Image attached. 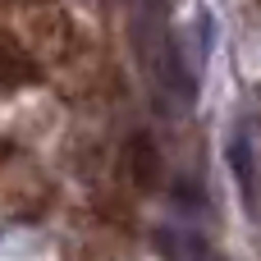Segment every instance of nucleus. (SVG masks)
Listing matches in <instances>:
<instances>
[{
  "label": "nucleus",
  "instance_id": "1",
  "mask_svg": "<svg viewBox=\"0 0 261 261\" xmlns=\"http://www.w3.org/2000/svg\"><path fill=\"white\" fill-rule=\"evenodd\" d=\"M119 170L124 179L138 188V193H156L161 179H165V161H161V147L151 142V133H133L119 151Z\"/></svg>",
  "mask_w": 261,
  "mask_h": 261
},
{
  "label": "nucleus",
  "instance_id": "2",
  "mask_svg": "<svg viewBox=\"0 0 261 261\" xmlns=\"http://www.w3.org/2000/svg\"><path fill=\"white\" fill-rule=\"evenodd\" d=\"M161 92H170L179 106H193L197 101V78H193V69H188V55H184V46H179V37L174 32H161Z\"/></svg>",
  "mask_w": 261,
  "mask_h": 261
},
{
  "label": "nucleus",
  "instance_id": "3",
  "mask_svg": "<svg viewBox=\"0 0 261 261\" xmlns=\"http://www.w3.org/2000/svg\"><path fill=\"white\" fill-rule=\"evenodd\" d=\"M37 78H41V64H37L32 46L23 37H14L9 28H0V92L32 87Z\"/></svg>",
  "mask_w": 261,
  "mask_h": 261
},
{
  "label": "nucleus",
  "instance_id": "4",
  "mask_svg": "<svg viewBox=\"0 0 261 261\" xmlns=\"http://www.w3.org/2000/svg\"><path fill=\"white\" fill-rule=\"evenodd\" d=\"M23 14H28L32 37H37V46H41V50H50V55L73 50V18H69L55 0H46V5H37V9H23Z\"/></svg>",
  "mask_w": 261,
  "mask_h": 261
},
{
  "label": "nucleus",
  "instance_id": "5",
  "mask_svg": "<svg viewBox=\"0 0 261 261\" xmlns=\"http://www.w3.org/2000/svg\"><path fill=\"white\" fill-rule=\"evenodd\" d=\"M225 161H229V170H234V179H239V193H243V206L248 211H257V174H252V138L239 128V133H229V142H225Z\"/></svg>",
  "mask_w": 261,
  "mask_h": 261
},
{
  "label": "nucleus",
  "instance_id": "6",
  "mask_svg": "<svg viewBox=\"0 0 261 261\" xmlns=\"http://www.w3.org/2000/svg\"><path fill=\"white\" fill-rule=\"evenodd\" d=\"M96 216H101L106 225H115V229H133V225H138L133 206H124L119 197H101V202H96Z\"/></svg>",
  "mask_w": 261,
  "mask_h": 261
},
{
  "label": "nucleus",
  "instance_id": "7",
  "mask_svg": "<svg viewBox=\"0 0 261 261\" xmlns=\"http://www.w3.org/2000/svg\"><path fill=\"white\" fill-rule=\"evenodd\" d=\"M78 261H119L110 248H101V243H83L78 248Z\"/></svg>",
  "mask_w": 261,
  "mask_h": 261
},
{
  "label": "nucleus",
  "instance_id": "8",
  "mask_svg": "<svg viewBox=\"0 0 261 261\" xmlns=\"http://www.w3.org/2000/svg\"><path fill=\"white\" fill-rule=\"evenodd\" d=\"M9 161H14V142H9V138H0V165H9Z\"/></svg>",
  "mask_w": 261,
  "mask_h": 261
}]
</instances>
